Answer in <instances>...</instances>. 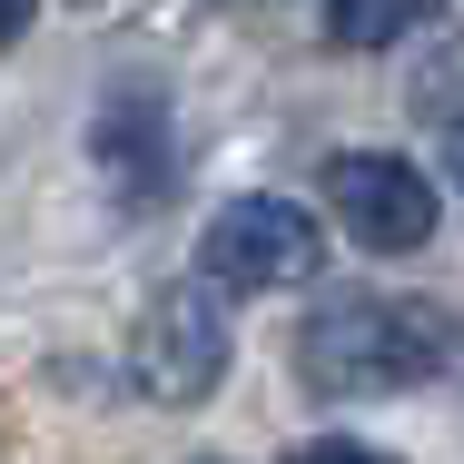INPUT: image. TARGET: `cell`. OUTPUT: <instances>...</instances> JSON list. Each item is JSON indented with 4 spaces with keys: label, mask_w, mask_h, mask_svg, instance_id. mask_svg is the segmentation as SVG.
Returning <instances> with one entry per match:
<instances>
[{
    "label": "cell",
    "mask_w": 464,
    "mask_h": 464,
    "mask_svg": "<svg viewBox=\"0 0 464 464\" xmlns=\"http://www.w3.org/2000/svg\"><path fill=\"white\" fill-rule=\"evenodd\" d=\"M198 464H218V455H198Z\"/></svg>",
    "instance_id": "cell-9"
},
{
    "label": "cell",
    "mask_w": 464,
    "mask_h": 464,
    "mask_svg": "<svg viewBox=\"0 0 464 464\" xmlns=\"http://www.w3.org/2000/svg\"><path fill=\"white\" fill-rule=\"evenodd\" d=\"M99 169L129 188V198H169L179 159H169V129H159V99H109L99 109Z\"/></svg>",
    "instance_id": "cell-5"
},
{
    "label": "cell",
    "mask_w": 464,
    "mask_h": 464,
    "mask_svg": "<svg viewBox=\"0 0 464 464\" xmlns=\"http://www.w3.org/2000/svg\"><path fill=\"white\" fill-rule=\"evenodd\" d=\"M435 366H445V326L415 296H336L296 336L306 395H405V385H425Z\"/></svg>",
    "instance_id": "cell-1"
},
{
    "label": "cell",
    "mask_w": 464,
    "mask_h": 464,
    "mask_svg": "<svg viewBox=\"0 0 464 464\" xmlns=\"http://www.w3.org/2000/svg\"><path fill=\"white\" fill-rule=\"evenodd\" d=\"M445 0H326V40L336 50H385V40H405V30H425Z\"/></svg>",
    "instance_id": "cell-6"
},
{
    "label": "cell",
    "mask_w": 464,
    "mask_h": 464,
    "mask_svg": "<svg viewBox=\"0 0 464 464\" xmlns=\"http://www.w3.org/2000/svg\"><path fill=\"white\" fill-rule=\"evenodd\" d=\"M30 10H40V0H0V50H10L20 30H30Z\"/></svg>",
    "instance_id": "cell-8"
},
{
    "label": "cell",
    "mask_w": 464,
    "mask_h": 464,
    "mask_svg": "<svg viewBox=\"0 0 464 464\" xmlns=\"http://www.w3.org/2000/svg\"><path fill=\"white\" fill-rule=\"evenodd\" d=\"M286 464H395L385 445H366V435H316V445H296Z\"/></svg>",
    "instance_id": "cell-7"
},
{
    "label": "cell",
    "mask_w": 464,
    "mask_h": 464,
    "mask_svg": "<svg viewBox=\"0 0 464 464\" xmlns=\"http://www.w3.org/2000/svg\"><path fill=\"white\" fill-rule=\"evenodd\" d=\"M129 366H139V385H149L159 405L218 395V375H227V326H218V306H208L198 286H159L149 316H139V336H129Z\"/></svg>",
    "instance_id": "cell-3"
},
{
    "label": "cell",
    "mask_w": 464,
    "mask_h": 464,
    "mask_svg": "<svg viewBox=\"0 0 464 464\" xmlns=\"http://www.w3.org/2000/svg\"><path fill=\"white\" fill-rule=\"evenodd\" d=\"M316 267H326V237L296 198H227L198 227V277L218 296H277V286H306Z\"/></svg>",
    "instance_id": "cell-2"
},
{
    "label": "cell",
    "mask_w": 464,
    "mask_h": 464,
    "mask_svg": "<svg viewBox=\"0 0 464 464\" xmlns=\"http://www.w3.org/2000/svg\"><path fill=\"white\" fill-rule=\"evenodd\" d=\"M326 208L346 218V237L375 247V257H405V247H425V237H435V188H425V169L375 159V149L326 169Z\"/></svg>",
    "instance_id": "cell-4"
}]
</instances>
